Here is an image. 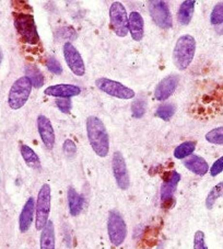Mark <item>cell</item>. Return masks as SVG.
<instances>
[{
    "label": "cell",
    "instance_id": "6da1fadb",
    "mask_svg": "<svg viewBox=\"0 0 223 249\" xmlns=\"http://www.w3.org/2000/svg\"><path fill=\"white\" fill-rule=\"evenodd\" d=\"M87 133L93 152L100 157H106L110 152V137L101 119L91 115L87 119Z\"/></svg>",
    "mask_w": 223,
    "mask_h": 249
},
{
    "label": "cell",
    "instance_id": "7a4b0ae2",
    "mask_svg": "<svg viewBox=\"0 0 223 249\" xmlns=\"http://www.w3.org/2000/svg\"><path fill=\"white\" fill-rule=\"evenodd\" d=\"M196 41L194 36L185 34L178 38L173 51V63L179 71H185L194 59Z\"/></svg>",
    "mask_w": 223,
    "mask_h": 249
},
{
    "label": "cell",
    "instance_id": "3957f363",
    "mask_svg": "<svg viewBox=\"0 0 223 249\" xmlns=\"http://www.w3.org/2000/svg\"><path fill=\"white\" fill-rule=\"evenodd\" d=\"M15 27L21 41L30 45H36L40 43V36L34 21V17L27 12H16L14 16Z\"/></svg>",
    "mask_w": 223,
    "mask_h": 249
},
{
    "label": "cell",
    "instance_id": "277c9868",
    "mask_svg": "<svg viewBox=\"0 0 223 249\" xmlns=\"http://www.w3.org/2000/svg\"><path fill=\"white\" fill-rule=\"evenodd\" d=\"M51 203V189L48 183H44L38 191L37 201L35 205V227L37 231H42L48 222Z\"/></svg>",
    "mask_w": 223,
    "mask_h": 249
},
{
    "label": "cell",
    "instance_id": "5b68a950",
    "mask_svg": "<svg viewBox=\"0 0 223 249\" xmlns=\"http://www.w3.org/2000/svg\"><path fill=\"white\" fill-rule=\"evenodd\" d=\"M32 83L27 76H23L15 81L8 96V105L11 109L18 110L27 104L32 91Z\"/></svg>",
    "mask_w": 223,
    "mask_h": 249
},
{
    "label": "cell",
    "instance_id": "8992f818",
    "mask_svg": "<svg viewBox=\"0 0 223 249\" xmlns=\"http://www.w3.org/2000/svg\"><path fill=\"white\" fill-rule=\"evenodd\" d=\"M107 233L114 246H121L127 236V226L123 216L117 211H111L107 221Z\"/></svg>",
    "mask_w": 223,
    "mask_h": 249
},
{
    "label": "cell",
    "instance_id": "52a82bcc",
    "mask_svg": "<svg viewBox=\"0 0 223 249\" xmlns=\"http://www.w3.org/2000/svg\"><path fill=\"white\" fill-rule=\"evenodd\" d=\"M110 21L113 31L119 37H125L128 34V16L123 3L115 1L110 8Z\"/></svg>",
    "mask_w": 223,
    "mask_h": 249
},
{
    "label": "cell",
    "instance_id": "ba28073f",
    "mask_svg": "<svg viewBox=\"0 0 223 249\" xmlns=\"http://www.w3.org/2000/svg\"><path fill=\"white\" fill-rule=\"evenodd\" d=\"M96 87L109 96L118 98V99H132L135 98L136 93L132 89L126 87L125 85H123L118 81L112 80L109 78H98L96 81Z\"/></svg>",
    "mask_w": 223,
    "mask_h": 249
},
{
    "label": "cell",
    "instance_id": "9c48e42d",
    "mask_svg": "<svg viewBox=\"0 0 223 249\" xmlns=\"http://www.w3.org/2000/svg\"><path fill=\"white\" fill-rule=\"evenodd\" d=\"M148 5L151 18L159 28L163 30L172 28V16H171L169 6L166 2L161 1V0H151L148 2Z\"/></svg>",
    "mask_w": 223,
    "mask_h": 249
},
{
    "label": "cell",
    "instance_id": "30bf717a",
    "mask_svg": "<svg viewBox=\"0 0 223 249\" xmlns=\"http://www.w3.org/2000/svg\"><path fill=\"white\" fill-rule=\"evenodd\" d=\"M112 167H113V174L118 188L122 189V190H127L130 184L129 174H128L125 158H124L121 152L114 153Z\"/></svg>",
    "mask_w": 223,
    "mask_h": 249
},
{
    "label": "cell",
    "instance_id": "8fae6325",
    "mask_svg": "<svg viewBox=\"0 0 223 249\" xmlns=\"http://www.w3.org/2000/svg\"><path fill=\"white\" fill-rule=\"evenodd\" d=\"M64 56L68 67L75 75L82 77L85 74V66L83 59L81 57L79 51L71 44L70 42H66L64 44Z\"/></svg>",
    "mask_w": 223,
    "mask_h": 249
},
{
    "label": "cell",
    "instance_id": "7c38bea8",
    "mask_svg": "<svg viewBox=\"0 0 223 249\" xmlns=\"http://www.w3.org/2000/svg\"><path fill=\"white\" fill-rule=\"evenodd\" d=\"M179 181H181V175L176 171H171L164 178L161 187V201L163 207L167 208L172 204L174 192Z\"/></svg>",
    "mask_w": 223,
    "mask_h": 249
},
{
    "label": "cell",
    "instance_id": "4fadbf2b",
    "mask_svg": "<svg viewBox=\"0 0 223 249\" xmlns=\"http://www.w3.org/2000/svg\"><path fill=\"white\" fill-rule=\"evenodd\" d=\"M179 83V77L177 75H170L163 78L154 90V97L158 101H165L176 90Z\"/></svg>",
    "mask_w": 223,
    "mask_h": 249
},
{
    "label": "cell",
    "instance_id": "5bb4252c",
    "mask_svg": "<svg viewBox=\"0 0 223 249\" xmlns=\"http://www.w3.org/2000/svg\"><path fill=\"white\" fill-rule=\"evenodd\" d=\"M37 128L43 143L48 149H53L55 144V132L50 123V120L43 114L38 115Z\"/></svg>",
    "mask_w": 223,
    "mask_h": 249
},
{
    "label": "cell",
    "instance_id": "9a60e30c",
    "mask_svg": "<svg viewBox=\"0 0 223 249\" xmlns=\"http://www.w3.org/2000/svg\"><path fill=\"white\" fill-rule=\"evenodd\" d=\"M44 93L47 96L56 97V98H68L76 97L81 93V88L76 85H69V84H61V85H54L49 86L44 90Z\"/></svg>",
    "mask_w": 223,
    "mask_h": 249
},
{
    "label": "cell",
    "instance_id": "2e32d148",
    "mask_svg": "<svg viewBox=\"0 0 223 249\" xmlns=\"http://www.w3.org/2000/svg\"><path fill=\"white\" fill-rule=\"evenodd\" d=\"M35 200H34V197L32 196L29 197L27 202H25L19 218V227L21 233H25V231H28L30 230V227H31L33 223L34 213H35Z\"/></svg>",
    "mask_w": 223,
    "mask_h": 249
},
{
    "label": "cell",
    "instance_id": "e0dca14e",
    "mask_svg": "<svg viewBox=\"0 0 223 249\" xmlns=\"http://www.w3.org/2000/svg\"><path fill=\"white\" fill-rule=\"evenodd\" d=\"M128 31L130 32V36L135 41L139 42L143 40L144 32V21L143 16L139 12H130L129 17H128Z\"/></svg>",
    "mask_w": 223,
    "mask_h": 249
},
{
    "label": "cell",
    "instance_id": "ac0fdd59",
    "mask_svg": "<svg viewBox=\"0 0 223 249\" xmlns=\"http://www.w3.org/2000/svg\"><path fill=\"white\" fill-rule=\"evenodd\" d=\"M186 168L198 176H205L209 171V165L203 157L198 155H191L184 161Z\"/></svg>",
    "mask_w": 223,
    "mask_h": 249
},
{
    "label": "cell",
    "instance_id": "d6986e66",
    "mask_svg": "<svg viewBox=\"0 0 223 249\" xmlns=\"http://www.w3.org/2000/svg\"><path fill=\"white\" fill-rule=\"evenodd\" d=\"M68 205H69V211L72 216L79 215L80 212L82 211L84 199L82 196H80L74 188H68Z\"/></svg>",
    "mask_w": 223,
    "mask_h": 249
},
{
    "label": "cell",
    "instance_id": "ffe728a7",
    "mask_svg": "<svg viewBox=\"0 0 223 249\" xmlns=\"http://www.w3.org/2000/svg\"><path fill=\"white\" fill-rule=\"evenodd\" d=\"M41 249H55V227L51 221L47 222L44 229L41 231L40 237Z\"/></svg>",
    "mask_w": 223,
    "mask_h": 249
},
{
    "label": "cell",
    "instance_id": "44dd1931",
    "mask_svg": "<svg viewBox=\"0 0 223 249\" xmlns=\"http://www.w3.org/2000/svg\"><path fill=\"white\" fill-rule=\"evenodd\" d=\"M195 0H185V1L182 2L177 12V20L179 24L187 25L188 23H191L195 10Z\"/></svg>",
    "mask_w": 223,
    "mask_h": 249
},
{
    "label": "cell",
    "instance_id": "7402d4cb",
    "mask_svg": "<svg viewBox=\"0 0 223 249\" xmlns=\"http://www.w3.org/2000/svg\"><path fill=\"white\" fill-rule=\"evenodd\" d=\"M20 151H21V155H22L23 160L25 161V164H27L30 168L36 169V170L41 169L42 164H41L40 158H38L36 153L34 152L30 146L22 145L21 146Z\"/></svg>",
    "mask_w": 223,
    "mask_h": 249
},
{
    "label": "cell",
    "instance_id": "603a6c76",
    "mask_svg": "<svg viewBox=\"0 0 223 249\" xmlns=\"http://www.w3.org/2000/svg\"><path fill=\"white\" fill-rule=\"evenodd\" d=\"M196 148V143L192 141L184 142V143L179 144L176 148L174 149V157L176 160H184V158L190 157L192 153H194Z\"/></svg>",
    "mask_w": 223,
    "mask_h": 249
},
{
    "label": "cell",
    "instance_id": "cb8c5ba5",
    "mask_svg": "<svg viewBox=\"0 0 223 249\" xmlns=\"http://www.w3.org/2000/svg\"><path fill=\"white\" fill-rule=\"evenodd\" d=\"M25 75L31 80L33 87L40 88L44 84V77H43L42 71L36 66H28L25 68Z\"/></svg>",
    "mask_w": 223,
    "mask_h": 249
},
{
    "label": "cell",
    "instance_id": "d4e9b609",
    "mask_svg": "<svg viewBox=\"0 0 223 249\" xmlns=\"http://www.w3.org/2000/svg\"><path fill=\"white\" fill-rule=\"evenodd\" d=\"M221 196H223V181L216 184L208 193L207 199H206V207H207V209L211 210L214 207V204H216L217 200L220 199Z\"/></svg>",
    "mask_w": 223,
    "mask_h": 249
},
{
    "label": "cell",
    "instance_id": "484cf974",
    "mask_svg": "<svg viewBox=\"0 0 223 249\" xmlns=\"http://www.w3.org/2000/svg\"><path fill=\"white\" fill-rule=\"evenodd\" d=\"M175 111H176V107L172 104H163L159 107L156 115L158 118L162 120H165V121H169V120L173 117Z\"/></svg>",
    "mask_w": 223,
    "mask_h": 249
},
{
    "label": "cell",
    "instance_id": "4316f807",
    "mask_svg": "<svg viewBox=\"0 0 223 249\" xmlns=\"http://www.w3.org/2000/svg\"><path fill=\"white\" fill-rule=\"evenodd\" d=\"M206 140L211 144L223 145V126H219L209 131L206 134Z\"/></svg>",
    "mask_w": 223,
    "mask_h": 249
},
{
    "label": "cell",
    "instance_id": "83f0119b",
    "mask_svg": "<svg viewBox=\"0 0 223 249\" xmlns=\"http://www.w3.org/2000/svg\"><path fill=\"white\" fill-rule=\"evenodd\" d=\"M210 22L213 25L223 24V2H219L214 6L210 15Z\"/></svg>",
    "mask_w": 223,
    "mask_h": 249
},
{
    "label": "cell",
    "instance_id": "f1b7e54d",
    "mask_svg": "<svg viewBox=\"0 0 223 249\" xmlns=\"http://www.w3.org/2000/svg\"><path fill=\"white\" fill-rule=\"evenodd\" d=\"M145 110H147V102H145L143 99L140 98L138 100L132 102L131 112L134 114L135 118L137 119L143 118L145 113Z\"/></svg>",
    "mask_w": 223,
    "mask_h": 249
},
{
    "label": "cell",
    "instance_id": "f546056e",
    "mask_svg": "<svg viewBox=\"0 0 223 249\" xmlns=\"http://www.w3.org/2000/svg\"><path fill=\"white\" fill-rule=\"evenodd\" d=\"M46 67L50 72H53L55 75H59L63 72V67L57 59L54 56H48L46 59Z\"/></svg>",
    "mask_w": 223,
    "mask_h": 249
},
{
    "label": "cell",
    "instance_id": "4dcf8cb0",
    "mask_svg": "<svg viewBox=\"0 0 223 249\" xmlns=\"http://www.w3.org/2000/svg\"><path fill=\"white\" fill-rule=\"evenodd\" d=\"M194 249H208L203 231H197L194 236Z\"/></svg>",
    "mask_w": 223,
    "mask_h": 249
},
{
    "label": "cell",
    "instance_id": "1f68e13d",
    "mask_svg": "<svg viewBox=\"0 0 223 249\" xmlns=\"http://www.w3.org/2000/svg\"><path fill=\"white\" fill-rule=\"evenodd\" d=\"M56 106L58 107V109L62 111L63 113H68L71 109V100L68 98H59L56 101Z\"/></svg>",
    "mask_w": 223,
    "mask_h": 249
},
{
    "label": "cell",
    "instance_id": "d6a6232c",
    "mask_svg": "<svg viewBox=\"0 0 223 249\" xmlns=\"http://www.w3.org/2000/svg\"><path fill=\"white\" fill-rule=\"evenodd\" d=\"M209 171H210V175H211L212 177H217L218 175H220L222 173L223 171V156L213 162V165L211 166V168L209 169Z\"/></svg>",
    "mask_w": 223,
    "mask_h": 249
},
{
    "label": "cell",
    "instance_id": "836d02e7",
    "mask_svg": "<svg viewBox=\"0 0 223 249\" xmlns=\"http://www.w3.org/2000/svg\"><path fill=\"white\" fill-rule=\"evenodd\" d=\"M63 148H64V153H65L67 156L72 157L74 155H76L77 146L71 140H66L65 143H64Z\"/></svg>",
    "mask_w": 223,
    "mask_h": 249
},
{
    "label": "cell",
    "instance_id": "e575fe53",
    "mask_svg": "<svg viewBox=\"0 0 223 249\" xmlns=\"http://www.w3.org/2000/svg\"><path fill=\"white\" fill-rule=\"evenodd\" d=\"M1 62H2V52L1 50H0V64H1Z\"/></svg>",
    "mask_w": 223,
    "mask_h": 249
}]
</instances>
